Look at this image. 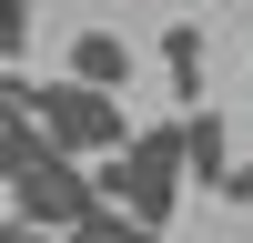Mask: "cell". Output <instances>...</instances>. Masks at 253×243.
<instances>
[{
    "label": "cell",
    "mask_w": 253,
    "mask_h": 243,
    "mask_svg": "<svg viewBox=\"0 0 253 243\" xmlns=\"http://www.w3.org/2000/svg\"><path fill=\"white\" fill-rule=\"evenodd\" d=\"M91 193L122 202L132 223H152V233H172V202H182V122H152V132H132L122 152L91 162Z\"/></svg>",
    "instance_id": "obj_1"
},
{
    "label": "cell",
    "mask_w": 253,
    "mask_h": 243,
    "mask_svg": "<svg viewBox=\"0 0 253 243\" xmlns=\"http://www.w3.org/2000/svg\"><path fill=\"white\" fill-rule=\"evenodd\" d=\"M41 132L61 142L71 162H101V152H122L132 142V122H122V91H91V81H41Z\"/></svg>",
    "instance_id": "obj_2"
},
{
    "label": "cell",
    "mask_w": 253,
    "mask_h": 243,
    "mask_svg": "<svg viewBox=\"0 0 253 243\" xmlns=\"http://www.w3.org/2000/svg\"><path fill=\"white\" fill-rule=\"evenodd\" d=\"M10 213L31 223V233H71L81 213H101V193H91V162H41V172L10 193Z\"/></svg>",
    "instance_id": "obj_3"
},
{
    "label": "cell",
    "mask_w": 253,
    "mask_h": 243,
    "mask_svg": "<svg viewBox=\"0 0 253 243\" xmlns=\"http://www.w3.org/2000/svg\"><path fill=\"white\" fill-rule=\"evenodd\" d=\"M182 182H203V193H223V182H233V122H223L213 101H193V112H182Z\"/></svg>",
    "instance_id": "obj_4"
},
{
    "label": "cell",
    "mask_w": 253,
    "mask_h": 243,
    "mask_svg": "<svg viewBox=\"0 0 253 243\" xmlns=\"http://www.w3.org/2000/svg\"><path fill=\"white\" fill-rule=\"evenodd\" d=\"M71 81H91V91H132V81H142V51H132L122 31H81V40H71Z\"/></svg>",
    "instance_id": "obj_5"
},
{
    "label": "cell",
    "mask_w": 253,
    "mask_h": 243,
    "mask_svg": "<svg viewBox=\"0 0 253 243\" xmlns=\"http://www.w3.org/2000/svg\"><path fill=\"white\" fill-rule=\"evenodd\" d=\"M152 51H162V71L182 81V101H193V81H203V20H172V31H162Z\"/></svg>",
    "instance_id": "obj_6"
},
{
    "label": "cell",
    "mask_w": 253,
    "mask_h": 243,
    "mask_svg": "<svg viewBox=\"0 0 253 243\" xmlns=\"http://www.w3.org/2000/svg\"><path fill=\"white\" fill-rule=\"evenodd\" d=\"M61 243H162V233H152V223H132L122 202H101V213H81V223H71Z\"/></svg>",
    "instance_id": "obj_7"
},
{
    "label": "cell",
    "mask_w": 253,
    "mask_h": 243,
    "mask_svg": "<svg viewBox=\"0 0 253 243\" xmlns=\"http://www.w3.org/2000/svg\"><path fill=\"white\" fill-rule=\"evenodd\" d=\"M31 10L41 0H0V61H10V71L31 61Z\"/></svg>",
    "instance_id": "obj_8"
},
{
    "label": "cell",
    "mask_w": 253,
    "mask_h": 243,
    "mask_svg": "<svg viewBox=\"0 0 253 243\" xmlns=\"http://www.w3.org/2000/svg\"><path fill=\"white\" fill-rule=\"evenodd\" d=\"M0 243H61V233H31V223L10 213V223H0Z\"/></svg>",
    "instance_id": "obj_9"
},
{
    "label": "cell",
    "mask_w": 253,
    "mask_h": 243,
    "mask_svg": "<svg viewBox=\"0 0 253 243\" xmlns=\"http://www.w3.org/2000/svg\"><path fill=\"white\" fill-rule=\"evenodd\" d=\"M223 202H253V162H233V182H223Z\"/></svg>",
    "instance_id": "obj_10"
}]
</instances>
